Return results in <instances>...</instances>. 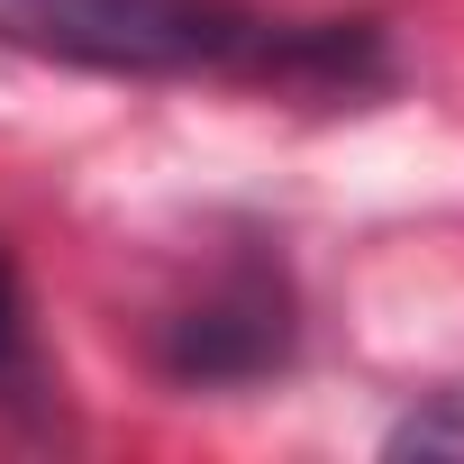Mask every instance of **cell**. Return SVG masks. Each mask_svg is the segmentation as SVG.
I'll use <instances>...</instances> for the list:
<instances>
[{"mask_svg": "<svg viewBox=\"0 0 464 464\" xmlns=\"http://www.w3.org/2000/svg\"><path fill=\"white\" fill-rule=\"evenodd\" d=\"M0 46L119 82H246L292 101H364L392 82L373 19H283L256 0H0Z\"/></svg>", "mask_w": 464, "mask_h": 464, "instance_id": "cell-1", "label": "cell"}, {"mask_svg": "<svg viewBox=\"0 0 464 464\" xmlns=\"http://www.w3.org/2000/svg\"><path fill=\"white\" fill-rule=\"evenodd\" d=\"M292 346H301V301H292V274L274 256H237L200 301L155 319V373L182 392L265 382L292 364Z\"/></svg>", "mask_w": 464, "mask_h": 464, "instance_id": "cell-2", "label": "cell"}, {"mask_svg": "<svg viewBox=\"0 0 464 464\" xmlns=\"http://www.w3.org/2000/svg\"><path fill=\"white\" fill-rule=\"evenodd\" d=\"M0 410L10 419L46 410V346H37V310H28V283L10 256H0Z\"/></svg>", "mask_w": 464, "mask_h": 464, "instance_id": "cell-3", "label": "cell"}, {"mask_svg": "<svg viewBox=\"0 0 464 464\" xmlns=\"http://www.w3.org/2000/svg\"><path fill=\"white\" fill-rule=\"evenodd\" d=\"M382 455H464V392H437L428 410H410L382 437Z\"/></svg>", "mask_w": 464, "mask_h": 464, "instance_id": "cell-4", "label": "cell"}]
</instances>
